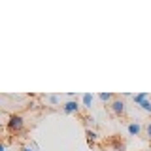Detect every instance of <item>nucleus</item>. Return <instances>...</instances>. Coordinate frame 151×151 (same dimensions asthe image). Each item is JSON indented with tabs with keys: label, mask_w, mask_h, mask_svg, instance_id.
<instances>
[{
	"label": "nucleus",
	"mask_w": 151,
	"mask_h": 151,
	"mask_svg": "<svg viewBox=\"0 0 151 151\" xmlns=\"http://www.w3.org/2000/svg\"><path fill=\"white\" fill-rule=\"evenodd\" d=\"M23 129H25V119H23V115H17V113L9 115V119H8V130L9 132H21Z\"/></svg>",
	"instance_id": "1"
},
{
	"label": "nucleus",
	"mask_w": 151,
	"mask_h": 151,
	"mask_svg": "<svg viewBox=\"0 0 151 151\" xmlns=\"http://www.w3.org/2000/svg\"><path fill=\"white\" fill-rule=\"evenodd\" d=\"M79 110H81V102H78V98H72V100H66L63 104V111L66 115H78Z\"/></svg>",
	"instance_id": "2"
},
{
	"label": "nucleus",
	"mask_w": 151,
	"mask_h": 151,
	"mask_svg": "<svg viewBox=\"0 0 151 151\" xmlns=\"http://www.w3.org/2000/svg\"><path fill=\"white\" fill-rule=\"evenodd\" d=\"M110 110H111V113L115 117H123L127 113V104H125L123 98H115V100L110 104Z\"/></svg>",
	"instance_id": "3"
},
{
	"label": "nucleus",
	"mask_w": 151,
	"mask_h": 151,
	"mask_svg": "<svg viewBox=\"0 0 151 151\" xmlns=\"http://www.w3.org/2000/svg\"><path fill=\"white\" fill-rule=\"evenodd\" d=\"M142 130H144V127H142V123H138V121H130L129 125H127V132H129V136H140Z\"/></svg>",
	"instance_id": "4"
},
{
	"label": "nucleus",
	"mask_w": 151,
	"mask_h": 151,
	"mask_svg": "<svg viewBox=\"0 0 151 151\" xmlns=\"http://www.w3.org/2000/svg\"><path fill=\"white\" fill-rule=\"evenodd\" d=\"M93 102H94V94H91V93L81 94V108H85V110H91V108H93Z\"/></svg>",
	"instance_id": "5"
},
{
	"label": "nucleus",
	"mask_w": 151,
	"mask_h": 151,
	"mask_svg": "<svg viewBox=\"0 0 151 151\" xmlns=\"http://www.w3.org/2000/svg\"><path fill=\"white\" fill-rule=\"evenodd\" d=\"M85 136H87V142H89V145H93L96 144V140H98V132L96 130H93V129H85Z\"/></svg>",
	"instance_id": "6"
},
{
	"label": "nucleus",
	"mask_w": 151,
	"mask_h": 151,
	"mask_svg": "<svg viewBox=\"0 0 151 151\" xmlns=\"http://www.w3.org/2000/svg\"><path fill=\"white\" fill-rule=\"evenodd\" d=\"M149 98V94L147 93H138V94H132V102L136 104V106H140L144 100H147Z\"/></svg>",
	"instance_id": "7"
},
{
	"label": "nucleus",
	"mask_w": 151,
	"mask_h": 151,
	"mask_svg": "<svg viewBox=\"0 0 151 151\" xmlns=\"http://www.w3.org/2000/svg\"><path fill=\"white\" fill-rule=\"evenodd\" d=\"M98 98H100L104 104H111L113 100H115V96H113L111 93H100V94H98Z\"/></svg>",
	"instance_id": "8"
},
{
	"label": "nucleus",
	"mask_w": 151,
	"mask_h": 151,
	"mask_svg": "<svg viewBox=\"0 0 151 151\" xmlns=\"http://www.w3.org/2000/svg\"><path fill=\"white\" fill-rule=\"evenodd\" d=\"M45 100L51 104V106H59L60 102V96H57V94H45Z\"/></svg>",
	"instance_id": "9"
},
{
	"label": "nucleus",
	"mask_w": 151,
	"mask_h": 151,
	"mask_svg": "<svg viewBox=\"0 0 151 151\" xmlns=\"http://www.w3.org/2000/svg\"><path fill=\"white\" fill-rule=\"evenodd\" d=\"M140 108H142V110H144V111L151 113V98H147V100H144V102L140 104Z\"/></svg>",
	"instance_id": "10"
},
{
	"label": "nucleus",
	"mask_w": 151,
	"mask_h": 151,
	"mask_svg": "<svg viewBox=\"0 0 151 151\" xmlns=\"http://www.w3.org/2000/svg\"><path fill=\"white\" fill-rule=\"evenodd\" d=\"M144 129H145V134H147V138L151 140V121H149V123H147V125H145V127H144Z\"/></svg>",
	"instance_id": "11"
},
{
	"label": "nucleus",
	"mask_w": 151,
	"mask_h": 151,
	"mask_svg": "<svg viewBox=\"0 0 151 151\" xmlns=\"http://www.w3.org/2000/svg\"><path fill=\"white\" fill-rule=\"evenodd\" d=\"M21 151H36V147H28L27 145V147H21Z\"/></svg>",
	"instance_id": "12"
},
{
	"label": "nucleus",
	"mask_w": 151,
	"mask_h": 151,
	"mask_svg": "<svg viewBox=\"0 0 151 151\" xmlns=\"http://www.w3.org/2000/svg\"><path fill=\"white\" fill-rule=\"evenodd\" d=\"M85 121H89V123H91V125H94V123H96V121H94V117H87V119H85Z\"/></svg>",
	"instance_id": "13"
},
{
	"label": "nucleus",
	"mask_w": 151,
	"mask_h": 151,
	"mask_svg": "<svg viewBox=\"0 0 151 151\" xmlns=\"http://www.w3.org/2000/svg\"><path fill=\"white\" fill-rule=\"evenodd\" d=\"M110 151H125V147H111Z\"/></svg>",
	"instance_id": "14"
},
{
	"label": "nucleus",
	"mask_w": 151,
	"mask_h": 151,
	"mask_svg": "<svg viewBox=\"0 0 151 151\" xmlns=\"http://www.w3.org/2000/svg\"><path fill=\"white\" fill-rule=\"evenodd\" d=\"M0 151H6V145H2V147H0Z\"/></svg>",
	"instance_id": "15"
}]
</instances>
